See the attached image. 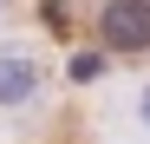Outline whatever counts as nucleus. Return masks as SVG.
I'll return each instance as SVG.
<instances>
[{
	"label": "nucleus",
	"instance_id": "obj_1",
	"mask_svg": "<svg viewBox=\"0 0 150 144\" xmlns=\"http://www.w3.org/2000/svg\"><path fill=\"white\" fill-rule=\"evenodd\" d=\"M98 39L111 53H150V0H105Z\"/></svg>",
	"mask_w": 150,
	"mask_h": 144
},
{
	"label": "nucleus",
	"instance_id": "obj_2",
	"mask_svg": "<svg viewBox=\"0 0 150 144\" xmlns=\"http://www.w3.org/2000/svg\"><path fill=\"white\" fill-rule=\"evenodd\" d=\"M39 92V66L26 53H0V105H26Z\"/></svg>",
	"mask_w": 150,
	"mask_h": 144
},
{
	"label": "nucleus",
	"instance_id": "obj_3",
	"mask_svg": "<svg viewBox=\"0 0 150 144\" xmlns=\"http://www.w3.org/2000/svg\"><path fill=\"white\" fill-rule=\"evenodd\" d=\"M137 111H144V125H150V85H144V98H137Z\"/></svg>",
	"mask_w": 150,
	"mask_h": 144
}]
</instances>
